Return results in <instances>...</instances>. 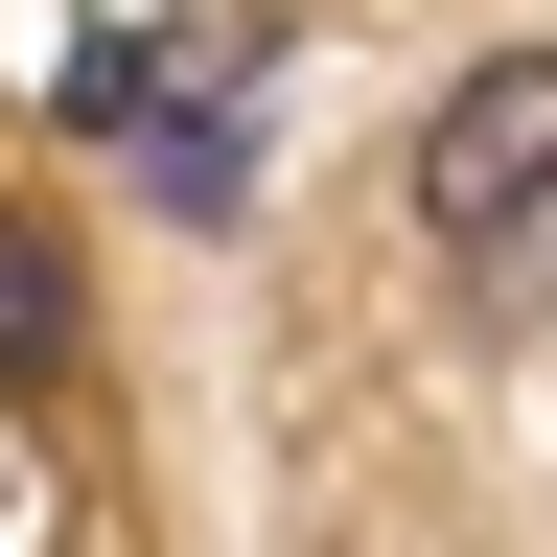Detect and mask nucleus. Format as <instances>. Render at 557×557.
Listing matches in <instances>:
<instances>
[{
    "instance_id": "nucleus-1",
    "label": "nucleus",
    "mask_w": 557,
    "mask_h": 557,
    "mask_svg": "<svg viewBox=\"0 0 557 557\" xmlns=\"http://www.w3.org/2000/svg\"><path fill=\"white\" fill-rule=\"evenodd\" d=\"M557 209V47H487L442 116H418V233L442 256H511Z\"/></svg>"
},
{
    "instance_id": "nucleus-2",
    "label": "nucleus",
    "mask_w": 557,
    "mask_h": 557,
    "mask_svg": "<svg viewBox=\"0 0 557 557\" xmlns=\"http://www.w3.org/2000/svg\"><path fill=\"white\" fill-rule=\"evenodd\" d=\"M0 372H70V256L0 209Z\"/></svg>"
}]
</instances>
